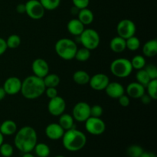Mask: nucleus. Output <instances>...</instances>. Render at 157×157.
<instances>
[{"label":"nucleus","mask_w":157,"mask_h":157,"mask_svg":"<svg viewBox=\"0 0 157 157\" xmlns=\"http://www.w3.org/2000/svg\"><path fill=\"white\" fill-rule=\"evenodd\" d=\"M38 141L37 133L33 127L25 126L16 131L14 144L21 153H31L35 148Z\"/></svg>","instance_id":"obj_1"},{"label":"nucleus","mask_w":157,"mask_h":157,"mask_svg":"<svg viewBox=\"0 0 157 157\" xmlns=\"http://www.w3.org/2000/svg\"><path fill=\"white\" fill-rule=\"evenodd\" d=\"M43 78L35 75H30L21 81V93L28 100H35L40 98L45 90Z\"/></svg>","instance_id":"obj_2"},{"label":"nucleus","mask_w":157,"mask_h":157,"mask_svg":"<svg viewBox=\"0 0 157 157\" xmlns=\"http://www.w3.org/2000/svg\"><path fill=\"white\" fill-rule=\"evenodd\" d=\"M61 140L63 147L71 152H77L82 150L87 143L85 134L76 128L66 130Z\"/></svg>","instance_id":"obj_3"},{"label":"nucleus","mask_w":157,"mask_h":157,"mask_svg":"<svg viewBox=\"0 0 157 157\" xmlns=\"http://www.w3.org/2000/svg\"><path fill=\"white\" fill-rule=\"evenodd\" d=\"M55 50L57 55L63 60L70 61L75 58L78 50L77 43L70 38H64L58 40L55 43Z\"/></svg>","instance_id":"obj_4"},{"label":"nucleus","mask_w":157,"mask_h":157,"mask_svg":"<svg viewBox=\"0 0 157 157\" xmlns=\"http://www.w3.org/2000/svg\"><path fill=\"white\" fill-rule=\"evenodd\" d=\"M112 75L117 78H125L131 75L133 71L130 60L125 58H120L113 60L110 66Z\"/></svg>","instance_id":"obj_5"},{"label":"nucleus","mask_w":157,"mask_h":157,"mask_svg":"<svg viewBox=\"0 0 157 157\" xmlns=\"http://www.w3.org/2000/svg\"><path fill=\"white\" fill-rule=\"evenodd\" d=\"M79 42L84 48L92 51L98 48L101 42V38L96 30L93 29H85L79 35Z\"/></svg>","instance_id":"obj_6"},{"label":"nucleus","mask_w":157,"mask_h":157,"mask_svg":"<svg viewBox=\"0 0 157 157\" xmlns=\"http://www.w3.org/2000/svg\"><path fill=\"white\" fill-rule=\"evenodd\" d=\"M84 124L86 130L94 136H100L103 134L106 130L105 123L101 117H90Z\"/></svg>","instance_id":"obj_7"},{"label":"nucleus","mask_w":157,"mask_h":157,"mask_svg":"<svg viewBox=\"0 0 157 157\" xmlns=\"http://www.w3.org/2000/svg\"><path fill=\"white\" fill-rule=\"evenodd\" d=\"M25 8V13L32 19L39 20L44 17L45 9L39 0H29L26 2Z\"/></svg>","instance_id":"obj_8"},{"label":"nucleus","mask_w":157,"mask_h":157,"mask_svg":"<svg viewBox=\"0 0 157 157\" xmlns=\"http://www.w3.org/2000/svg\"><path fill=\"white\" fill-rule=\"evenodd\" d=\"M72 117L78 122L84 123L90 117V106L84 101L77 103L73 107Z\"/></svg>","instance_id":"obj_9"},{"label":"nucleus","mask_w":157,"mask_h":157,"mask_svg":"<svg viewBox=\"0 0 157 157\" xmlns=\"http://www.w3.org/2000/svg\"><path fill=\"white\" fill-rule=\"evenodd\" d=\"M136 27L135 23L130 19H123L117 25V32L118 36L127 39L136 34Z\"/></svg>","instance_id":"obj_10"},{"label":"nucleus","mask_w":157,"mask_h":157,"mask_svg":"<svg viewBox=\"0 0 157 157\" xmlns=\"http://www.w3.org/2000/svg\"><path fill=\"white\" fill-rule=\"evenodd\" d=\"M66 109V103L63 98L57 96L52 98L48 104V110L49 113L54 117H59L64 113Z\"/></svg>","instance_id":"obj_11"},{"label":"nucleus","mask_w":157,"mask_h":157,"mask_svg":"<svg viewBox=\"0 0 157 157\" xmlns=\"http://www.w3.org/2000/svg\"><path fill=\"white\" fill-rule=\"evenodd\" d=\"M109 83H110V79L107 75L103 73H98L90 77L88 84L94 90H105L106 87Z\"/></svg>","instance_id":"obj_12"},{"label":"nucleus","mask_w":157,"mask_h":157,"mask_svg":"<svg viewBox=\"0 0 157 157\" xmlns=\"http://www.w3.org/2000/svg\"><path fill=\"white\" fill-rule=\"evenodd\" d=\"M2 87L6 94H17L21 91V81L17 77H9L5 81Z\"/></svg>","instance_id":"obj_13"},{"label":"nucleus","mask_w":157,"mask_h":157,"mask_svg":"<svg viewBox=\"0 0 157 157\" xmlns=\"http://www.w3.org/2000/svg\"><path fill=\"white\" fill-rule=\"evenodd\" d=\"M32 70L34 75L44 78L49 73V65L43 58H36L32 64Z\"/></svg>","instance_id":"obj_14"},{"label":"nucleus","mask_w":157,"mask_h":157,"mask_svg":"<svg viewBox=\"0 0 157 157\" xmlns=\"http://www.w3.org/2000/svg\"><path fill=\"white\" fill-rule=\"evenodd\" d=\"M64 132V130L58 123H52L48 124L45 128V135L52 140H58L61 139Z\"/></svg>","instance_id":"obj_15"},{"label":"nucleus","mask_w":157,"mask_h":157,"mask_svg":"<svg viewBox=\"0 0 157 157\" xmlns=\"http://www.w3.org/2000/svg\"><path fill=\"white\" fill-rule=\"evenodd\" d=\"M105 92L108 97L113 99H118L125 94V88L119 82H110L105 88Z\"/></svg>","instance_id":"obj_16"},{"label":"nucleus","mask_w":157,"mask_h":157,"mask_svg":"<svg viewBox=\"0 0 157 157\" xmlns=\"http://www.w3.org/2000/svg\"><path fill=\"white\" fill-rule=\"evenodd\" d=\"M146 88L138 82H132L127 85V94L133 99H139L145 94Z\"/></svg>","instance_id":"obj_17"},{"label":"nucleus","mask_w":157,"mask_h":157,"mask_svg":"<svg viewBox=\"0 0 157 157\" xmlns=\"http://www.w3.org/2000/svg\"><path fill=\"white\" fill-rule=\"evenodd\" d=\"M84 26L78 18H72L67 23V29L70 34L75 36H79L85 29Z\"/></svg>","instance_id":"obj_18"},{"label":"nucleus","mask_w":157,"mask_h":157,"mask_svg":"<svg viewBox=\"0 0 157 157\" xmlns=\"http://www.w3.org/2000/svg\"><path fill=\"white\" fill-rule=\"evenodd\" d=\"M17 124L12 120H6L1 124L0 133L3 136H11L16 133Z\"/></svg>","instance_id":"obj_19"},{"label":"nucleus","mask_w":157,"mask_h":157,"mask_svg":"<svg viewBox=\"0 0 157 157\" xmlns=\"http://www.w3.org/2000/svg\"><path fill=\"white\" fill-rule=\"evenodd\" d=\"M143 54L147 58H153L157 54V40L151 39L144 44L142 48Z\"/></svg>","instance_id":"obj_20"},{"label":"nucleus","mask_w":157,"mask_h":157,"mask_svg":"<svg viewBox=\"0 0 157 157\" xmlns=\"http://www.w3.org/2000/svg\"><path fill=\"white\" fill-rule=\"evenodd\" d=\"M110 48L112 52H115V53H121L127 48H126V39L120 36L114 37L110 41Z\"/></svg>","instance_id":"obj_21"},{"label":"nucleus","mask_w":157,"mask_h":157,"mask_svg":"<svg viewBox=\"0 0 157 157\" xmlns=\"http://www.w3.org/2000/svg\"><path fill=\"white\" fill-rule=\"evenodd\" d=\"M78 18L84 25H88L93 22L94 16L90 9L85 8V9H80L78 14Z\"/></svg>","instance_id":"obj_22"},{"label":"nucleus","mask_w":157,"mask_h":157,"mask_svg":"<svg viewBox=\"0 0 157 157\" xmlns=\"http://www.w3.org/2000/svg\"><path fill=\"white\" fill-rule=\"evenodd\" d=\"M58 124L59 125L66 130H71L72 128H75V119L69 113H62L59 116V121H58Z\"/></svg>","instance_id":"obj_23"},{"label":"nucleus","mask_w":157,"mask_h":157,"mask_svg":"<svg viewBox=\"0 0 157 157\" xmlns=\"http://www.w3.org/2000/svg\"><path fill=\"white\" fill-rule=\"evenodd\" d=\"M90 76L87 71L83 70H78L74 73L73 80L77 84L85 85L89 83Z\"/></svg>","instance_id":"obj_24"},{"label":"nucleus","mask_w":157,"mask_h":157,"mask_svg":"<svg viewBox=\"0 0 157 157\" xmlns=\"http://www.w3.org/2000/svg\"><path fill=\"white\" fill-rule=\"evenodd\" d=\"M43 81L45 87H57L60 84V77L56 74H48L44 78Z\"/></svg>","instance_id":"obj_25"},{"label":"nucleus","mask_w":157,"mask_h":157,"mask_svg":"<svg viewBox=\"0 0 157 157\" xmlns=\"http://www.w3.org/2000/svg\"><path fill=\"white\" fill-rule=\"evenodd\" d=\"M38 157H48L51 153V150L48 146L44 143H37L34 150Z\"/></svg>","instance_id":"obj_26"},{"label":"nucleus","mask_w":157,"mask_h":157,"mask_svg":"<svg viewBox=\"0 0 157 157\" xmlns=\"http://www.w3.org/2000/svg\"><path fill=\"white\" fill-rule=\"evenodd\" d=\"M136 82H138L139 84H142L144 87L146 88L147 84H149L151 79L149 77V75H147V71H145V69L143 68L140 70H138V71L136 74Z\"/></svg>","instance_id":"obj_27"},{"label":"nucleus","mask_w":157,"mask_h":157,"mask_svg":"<svg viewBox=\"0 0 157 157\" xmlns=\"http://www.w3.org/2000/svg\"><path fill=\"white\" fill-rule=\"evenodd\" d=\"M130 62H131L133 68L136 69V70L137 71L144 68V67L146 66V64H147L144 56L140 55H135V56L130 60Z\"/></svg>","instance_id":"obj_28"},{"label":"nucleus","mask_w":157,"mask_h":157,"mask_svg":"<svg viewBox=\"0 0 157 157\" xmlns=\"http://www.w3.org/2000/svg\"><path fill=\"white\" fill-rule=\"evenodd\" d=\"M140 47V41L135 35L126 39V48L131 52L137 51Z\"/></svg>","instance_id":"obj_29"},{"label":"nucleus","mask_w":157,"mask_h":157,"mask_svg":"<svg viewBox=\"0 0 157 157\" xmlns=\"http://www.w3.org/2000/svg\"><path fill=\"white\" fill-rule=\"evenodd\" d=\"M90 58V51L86 48H81L77 50L75 58L81 62H85Z\"/></svg>","instance_id":"obj_30"},{"label":"nucleus","mask_w":157,"mask_h":157,"mask_svg":"<svg viewBox=\"0 0 157 157\" xmlns=\"http://www.w3.org/2000/svg\"><path fill=\"white\" fill-rule=\"evenodd\" d=\"M147 94L152 98V100L157 99V79H153L149 82L146 87Z\"/></svg>","instance_id":"obj_31"},{"label":"nucleus","mask_w":157,"mask_h":157,"mask_svg":"<svg viewBox=\"0 0 157 157\" xmlns=\"http://www.w3.org/2000/svg\"><path fill=\"white\" fill-rule=\"evenodd\" d=\"M6 41L8 48L15 49L21 44V38L18 35H11Z\"/></svg>","instance_id":"obj_32"},{"label":"nucleus","mask_w":157,"mask_h":157,"mask_svg":"<svg viewBox=\"0 0 157 157\" xmlns=\"http://www.w3.org/2000/svg\"><path fill=\"white\" fill-rule=\"evenodd\" d=\"M45 10L52 11L56 9L61 4V0H39Z\"/></svg>","instance_id":"obj_33"},{"label":"nucleus","mask_w":157,"mask_h":157,"mask_svg":"<svg viewBox=\"0 0 157 157\" xmlns=\"http://www.w3.org/2000/svg\"><path fill=\"white\" fill-rule=\"evenodd\" d=\"M144 151V149L140 146L131 145L127 148V154L129 157H140Z\"/></svg>","instance_id":"obj_34"},{"label":"nucleus","mask_w":157,"mask_h":157,"mask_svg":"<svg viewBox=\"0 0 157 157\" xmlns=\"http://www.w3.org/2000/svg\"><path fill=\"white\" fill-rule=\"evenodd\" d=\"M14 150L11 144L7 143H3L0 146V154L3 157H11L13 155Z\"/></svg>","instance_id":"obj_35"},{"label":"nucleus","mask_w":157,"mask_h":157,"mask_svg":"<svg viewBox=\"0 0 157 157\" xmlns=\"http://www.w3.org/2000/svg\"><path fill=\"white\" fill-rule=\"evenodd\" d=\"M144 69L147 71V75L150 78V79H157V67L155 64H150L148 65H146Z\"/></svg>","instance_id":"obj_36"},{"label":"nucleus","mask_w":157,"mask_h":157,"mask_svg":"<svg viewBox=\"0 0 157 157\" xmlns=\"http://www.w3.org/2000/svg\"><path fill=\"white\" fill-rule=\"evenodd\" d=\"M103 107L101 106L94 105L90 107V117H101L103 114Z\"/></svg>","instance_id":"obj_37"},{"label":"nucleus","mask_w":157,"mask_h":157,"mask_svg":"<svg viewBox=\"0 0 157 157\" xmlns=\"http://www.w3.org/2000/svg\"><path fill=\"white\" fill-rule=\"evenodd\" d=\"M74 6L78 8V9H85L88 7L90 4V0H72Z\"/></svg>","instance_id":"obj_38"},{"label":"nucleus","mask_w":157,"mask_h":157,"mask_svg":"<svg viewBox=\"0 0 157 157\" xmlns=\"http://www.w3.org/2000/svg\"><path fill=\"white\" fill-rule=\"evenodd\" d=\"M118 101H119L120 105H121L122 107H128L130 104V97H128L127 95H126L125 94H123L122 96L118 98Z\"/></svg>","instance_id":"obj_39"},{"label":"nucleus","mask_w":157,"mask_h":157,"mask_svg":"<svg viewBox=\"0 0 157 157\" xmlns=\"http://www.w3.org/2000/svg\"><path fill=\"white\" fill-rule=\"evenodd\" d=\"M44 93L46 94L49 99H52V98L58 96V90H57L56 87H46Z\"/></svg>","instance_id":"obj_40"},{"label":"nucleus","mask_w":157,"mask_h":157,"mask_svg":"<svg viewBox=\"0 0 157 157\" xmlns=\"http://www.w3.org/2000/svg\"><path fill=\"white\" fill-rule=\"evenodd\" d=\"M7 44L6 41L2 38H0V56L2 55L7 50Z\"/></svg>","instance_id":"obj_41"},{"label":"nucleus","mask_w":157,"mask_h":157,"mask_svg":"<svg viewBox=\"0 0 157 157\" xmlns=\"http://www.w3.org/2000/svg\"><path fill=\"white\" fill-rule=\"evenodd\" d=\"M140 99L141 100V101H142V103L144 104H150V102H151V101H152V98H150L148 94H144L143 95V96L141 97Z\"/></svg>","instance_id":"obj_42"},{"label":"nucleus","mask_w":157,"mask_h":157,"mask_svg":"<svg viewBox=\"0 0 157 157\" xmlns=\"http://www.w3.org/2000/svg\"><path fill=\"white\" fill-rule=\"evenodd\" d=\"M25 3H20L18 6H16V11L17 12H18L19 14H24L25 13Z\"/></svg>","instance_id":"obj_43"},{"label":"nucleus","mask_w":157,"mask_h":157,"mask_svg":"<svg viewBox=\"0 0 157 157\" xmlns=\"http://www.w3.org/2000/svg\"><path fill=\"white\" fill-rule=\"evenodd\" d=\"M6 96V93L2 87H0V101L4 99Z\"/></svg>","instance_id":"obj_44"},{"label":"nucleus","mask_w":157,"mask_h":157,"mask_svg":"<svg viewBox=\"0 0 157 157\" xmlns=\"http://www.w3.org/2000/svg\"><path fill=\"white\" fill-rule=\"evenodd\" d=\"M79 10H80V9H78L77 7H75V6H73V8L71 9V13L72 15H78V12H79Z\"/></svg>","instance_id":"obj_45"},{"label":"nucleus","mask_w":157,"mask_h":157,"mask_svg":"<svg viewBox=\"0 0 157 157\" xmlns=\"http://www.w3.org/2000/svg\"><path fill=\"white\" fill-rule=\"evenodd\" d=\"M22 157H35V156L32 155L31 153H24V155H23Z\"/></svg>","instance_id":"obj_46"},{"label":"nucleus","mask_w":157,"mask_h":157,"mask_svg":"<svg viewBox=\"0 0 157 157\" xmlns=\"http://www.w3.org/2000/svg\"><path fill=\"white\" fill-rule=\"evenodd\" d=\"M4 143V136L0 133V146Z\"/></svg>","instance_id":"obj_47"},{"label":"nucleus","mask_w":157,"mask_h":157,"mask_svg":"<svg viewBox=\"0 0 157 157\" xmlns=\"http://www.w3.org/2000/svg\"><path fill=\"white\" fill-rule=\"evenodd\" d=\"M150 157H156V156L155 155V153H151V156H150Z\"/></svg>","instance_id":"obj_48"},{"label":"nucleus","mask_w":157,"mask_h":157,"mask_svg":"<svg viewBox=\"0 0 157 157\" xmlns=\"http://www.w3.org/2000/svg\"><path fill=\"white\" fill-rule=\"evenodd\" d=\"M55 157H65V156H61V155H59V156H55Z\"/></svg>","instance_id":"obj_49"},{"label":"nucleus","mask_w":157,"mask_h":157,"mask_svg":"<svg viewBox=\"0 0 157 157\" xmlns=\"http://www.w3.org/2000/svg\"><path fill=\"white\" fill-rule=\"evenodd\" d=\"M0 127H1V124H0Z\"/></svg>","instance_id":"obj_50"}]
</instances>
